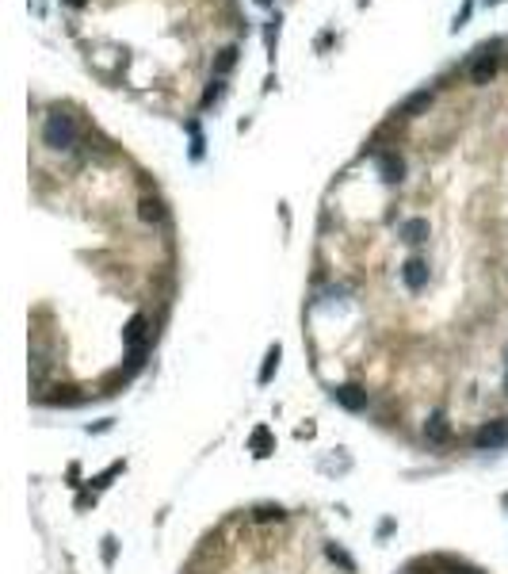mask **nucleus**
<instances>
[{"label":"nucleus","mask_w":508,"mask_h":574,"mask_svg":"<svg viewBox=\"0 0 508 574\" xmlns=\"http://www.w3.org/2000/svg\"><path fill=\"white\" fill-rule=\"evenodd\" d=\"M145 330H150V318H145V314H134V318L126 322V330H122V341H126L130 349H142Z\"/></svg>","instance_id":"obj_5"},{"label":"nucleus","mask_w":508,"mask_h":574,"mask_svg":"<svg viewBox=\"0 0 508 574\" xmlns=\"http://www.w3.org/2000/svg\"><path fill=\"white\" fill-rule=\"evenodd\" d=\"M233 57H237V50H222V57H218V69H229V65H233Z\"/></svg>","instance_id":"obj_14"},{"label":"nucleus","mask_w":508,"mask_h":574,"mask_svg":"<svg viewBox=\"0 0 508 574\" xmlns=\"http://www.w3.org/2000/svg\"><path fill=\"white\" fill-rule=\"evenodd\" d=\"M486 4H493V0H486Z\"/></svg>","instance_id":"obj_20"},{"label":"nucleus","mask_w":508,"mask_h":574,"mask_svg":"<svg viewBox=\"0 0 508 574\" xmlns=\"http://www.w3.org/2000/svg\"><path fill=\"white\" fill-rule=\"evenodd\" d=\"M474 440H478V448H501L505 440H508V429H505V421H489V425H486V429H481V433H478V437H474Z\"/></svg>","instance_id":"obj_4"},{"label":"nucleus","mask_w":508,"mask_h":574,"mask_svg":"<svg viewBox=\"0 0 508 574\" xmlns=\"http://www.w3.org/2000/svg\"><path fill=\"white\" fill-rule=\"evenodd\" d=\"M455 574H478V570H455Z\"/></svg>","instance_id":"obj_18"},{"label":"nucleus","mask_w":508,"mask_h":574,"mask_svg":"<svg viewBox=\"0 0 508 574\" xmlns=\"http://www.w3.org/2000/svg\"><path fill=\"white\" fill-rule=\"evenodd\" d=\"M379 172H382V180H401V172H405V165H401V158H394V153H382L379 158Z\"/></svg>","instance_id":"obj_8"},{"label":"nucleus","mask_w":508,"mask_h":574,"mask_svg":"<svg viewBox=\"0 0 508 574\" xmlns=\"http://www.w3.org/2000/svg\"><path fill=\"white\" fill-rule=\"evenodd\" d=\"M268 444H272V437H268V429H256V433H252V448H256V456H268V452H264Z\"/></svg>","instance_id":"obj_13"},{"label":"nucleus","mask_w":508,"mask_h":574,"mask_svg":"<svg viewBox=\"0 0 508 574\" xmlns=\"http://www.w3.org/2000/svg\"><path fill=\"white\" fill-rule=\"evenodd\" d=\"M424 437H428L432 444H444V440H447V417L444 414H432L428 425H424Z\"/></svg>","instance_id":"obj_7"},{"label":"nucleus","mask_w":508,"mask_h":574,"mask_svg":"<svg viewBox=\"0 0 508 574\" xmlns=\"http://www.w3.org/2000/svg\"><path fill=\"white\" fill-rule=\"evenodd\" d=\"M493 73H497V57L493 54H478V57H474V65H470V80H474V85H489Z\"/></svg>","instance_id":"obj_3"},{"label":"nucleus","mask_w":508,"mask_h":574,"mask_svg":"<svg viewBox=\"0 0 508 574\" xmlns=\"http://www.w3.org/2000/svg\"><path fill=\"white\" fill-rule=\"evenodd\" d=\"M401 237H405V241H424V237H428V223H424V218H409L405 226H401Z\"/></svg>","instance_id":"obj_9"},{"label":"nucleus","mask_w":508,"mask_h":574,"mask_svg":"<svg viewBox=\"0 0 508 574\" xmlns=\"http://www.w3.org/2000/svg\"><path fill=\"white\" fill-rule=\"evenodd\" d=\"M401 280H405V287L409 291H421L424 284H428V265L424 260H405V268H401Z\"/></svg>","instance_id":"obj_2"},{"label":"nucleus","mask_w":508,"mask_h":574,"mask_svg":"<svg viewBox=\"0 0 508 574\" xmlns=\"http://www.w3.org/2000/svg\"><path fill=\"white\" fill-rule=\"evenodd\" d=\"M65 4H73V8H80V4H88V0H65Z\"/></svg>","instance_id":"obj_17"},{"label":"nucleus","mask_w":508,"mask_h":574,"mask_svg":"<svg viewBox=\"0 0 508 574\" xmlns=\"http://www.w3.org/2000/svg\"><path fill=\"white\" fill-rule=\"evenodd\" d=\"M218 92H222V85H218V80H215V85H210V88H207V96H203V104H210V100H215V96H218Z\"/></svg>","instance_id":"obj_16"},{"label":"nucleus","mask_w":508,"mask_h":574,"mask_svg":"<svg viewBox=\"0 0 508 574\" xmlns=\"http://www.w3.org/2000/svg\"><path fill=\"white\" fill-rule=\"evenodd\" d=\"M256 517H260V521H272V517H275V521H280V517H283V510H272V505H264V510H260Z\"/></svg>","instance_id":"obj_15"},{"label":"nucleus","mask_w":508,"mask_h":574,"mask_svg":"<svg viewBox=\"0 0 508 574\" xmlns=\"http://www.w3.org/2000/svg\"><path fill=\"white\" fill-rule=\"evenodd\" d=\"M333 398H337L344 410H351V414H359V410L367 406V391H359V387H337Z\"/></svg>","instance_id":"obj_6"},{"label":"nucleus","mask_w":508,"mask_h":574,"mask_svg":"<svg viewBox=\"0 0 508 574\" xmlns=\"http://www.w3.org/2000/svg\"><path fill=\"white\" fill-rule=\"evenodd\" d=\"M43 142L50 146V150H69V146L77 142V122H73V115H65V111L46 115Z\"/></svg>","instance_id":"obj_1"},{"label":"nucleus","mask_w":508,"mask_h":574,"mask_svg":"<svg viewBox=\"0 0 508 574\" xmlns=\"http://www.w3.org/2000/svg\"><path fill=\"white\" fill-rule=\"evenodd\" d=\"M432 104V92H416V96H409V104H405V115H416V111H424Z\"/></svg>","instance_id":"obj_12"},{"label":"nucleus","mask_w":508,"mask_h":574,"mask_svg":"<svg viewBox=\"0 0 508 574\" xmlns=\"http://www.w3.org/2000/svg\"><path fill=\"white\" fill-rule=\"evenodd\" d=\"M138 215H142L145 223H161V215H165V211H161L157 200H142V203H138Z\"/></svg>","instance_id":"obj_11"},{"label":"nucleus","mask_w":508,"mask_h":574,"mask_svg":"<svg viewBox=\"0 0 508 574\" xmlns=\"http://www.w3.org/2000/svg\"><path fill=\"white\" fill-rule=\"evenodd\" d=\"M505 391H508V379H505Z\"/></svg>","instance_id":"obj_19"},{"label":"nucleus","mask_w":508,"mask_h":574,"mask_svg":"<svg viewBox=\"0 0 508 574\" xmlns=\"http://www.w3.org/2000/svg\"><path fill=\"white\" fill-rule=\"evenodd\" d=\"M280 344H272V349H268V356H264V368H260V383H268L275 375V368H280Z\"/></svg>","instance_id":"obj_10"}]
</instances>
